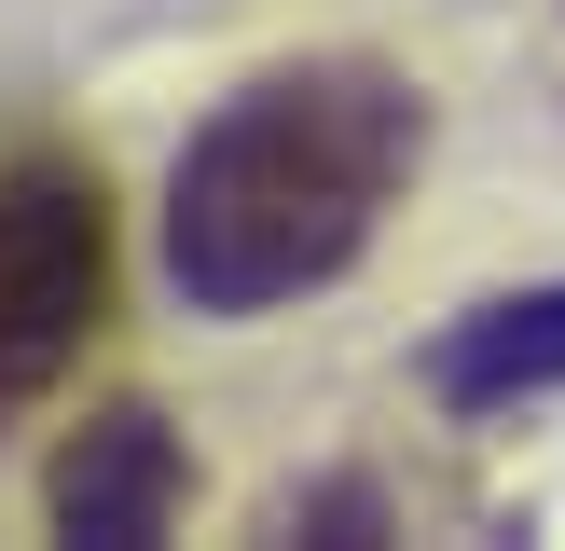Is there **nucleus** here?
<instances>
[{"label": "nucleus", "mask_w": 565, "mask_h": 551, "mask_svg": "<svg viewBox=\"0 0 565 551\" xmlns=\"http://www.w3.org/2000/svg\"><path fill=\"white\" fill-rule=\"evenodd\" d=\"M428 152V97L373 55H290L235 83L166 165V290L193 317H276L331 290L401 207Z\"/></svg>", "instance_id": "1"}, {"label": "nucleus", "mask_w": 565, "mask_h": 551, "mask_svg": "<svg viewBox=\"0 0 565 551\" xmlns=\"http://www.w3.org/2000/svg\"><path fill=\"white\" fill-rule=\"evenodd\" d=\"M97 317H110V193L83 152L42 138L0 165V428L83 372Z\"/></svg>", "instance_id": "2"}, {"label": "nucleus", "mask_w": 565, "mask_h": 551, "mask_svg": "<svg viewBox=\"0 0 565 551\" xmlns=\"http://www.w3.org/2000/svg\"><path fill=\"white\" fill-rule=\"evenodd\" d=\"M42 510H55V538H166L180 523V441H166V413H138V400L83 413L55 483H42Z\"/></svg>", "instance_id": "3"}, {"label": "nucleus", "mask_w": 565, "mask_h": 551, "mask_svg": "<svg viewBox=\"0 0 565 551\" xmlns=\"http://www.w3.org/2000/svg\"><path fill=\"white\" fill-rule=\"evenodd\" d=\"M428 386H441L456 413H497V400H524V386H565V290L469 303V317L428 345Z\"/></svg>", "instance_id": "4"}]
</instances>
